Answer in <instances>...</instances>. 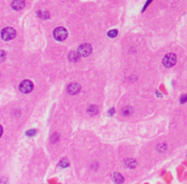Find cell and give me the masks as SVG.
Instances as JSON below:
<instances>
[{
    "label": "cell",
    "mask_w": 187,
    "mask_h": 184,
    "mask_svg": "<svg viewBox=\"0 0 187 184\" xmlns=\"http://www.w3.org/2000/svg\"><path fill=\"white\" fill-rule=\"evenodd\" d=\"M16 35H17L16 31L10 27L5 28L1 32V37L4 40H11L16 37Z\"/></svg>",
    "instance_id": "6da1fadb"
},
{
    "label": "cell",
    "mask_w": 187,
    "mask_h": 184,
    "mask_svg": "<svg viewBox=\"0 0 187 184\" xmlns=\"http://www.w3.org/2000/svg\"><path fill=\"white\" fill-rule=\"evenodd\" d=\"M53 36L54 38L59 40V41H63L67 39L68 37V31L65 28L62 27H60V28H57L55 31H53Z\"/></svg>",
    "instance_id": "7a4b0ae2"
},
{
    "label": "cell",
    "mask_w": 187,
    "mask_h": 184,
    "mask_svg": "<svg viewBox=\"0 0 187 184\" xmlns=\"http://www.w3.org/2000/svg\"><path fill=\"white\" fill-rule=\"evenodd\" d=\"M176 55L173 54V53H169V54H166L164 57H163V60H162V63L165 67L167 68H170V67H173L175 65L176 63Z\"/></svg>",
    "instance_id": "3957f363"
},
{
    "label": "cell",
    "mask_w": 187,
    "mask_h": 184,
    "mask_svg": "<svg viewBox=\"0 0 187 184\" xmlns=\"http://www.w3.org/2000/svg\"><path fill=\"white\" fill-rule=\"evenodd\" d=\"M92 48L91 44H89V43H83V44H81V45L79 47V49H78L79 54H80V56H82V57H87V56H89V55L92 53Z\"/></svg>",
    "instance_id": "277c9868"
},
{
    "label": "cell",
    "mask_w": 187,
    "mask_h": 184,
    "mask_svg": "<svg viewBox=\"0 0 187 184\" xmlns=\"http://www.w3.org/2000/svg\"><path fill=\"white\" fill-rule=\"evenodd\" d=\"M34 84L31 81L29 80H24L20 84H19V91L24 93H29L33 90Z\"/></svg>",
    "instance_id": "5b68a950"
},
{
    "label": "cell",
    "mask_w": 187,
    "mask_h": 184,
    "mask_svg": "<svg viewBox=\"0 0 187 184\" xmlns=\"http://www.w3.org/2000/svg\"><path fill=\"white\" fill-rule=\"evenodd\" d=\"M25 0H13V2L11 3V6L13 9L15 10H21L25 7Z\"/></svg>",
    "instance_id": "8992f818"
},
{
    "label": "cell",
    "mask_w": 187,
    "mask_h": 184,
    "mask_svg": "<svg viewBox=\"0 0 187 184\" xmlns=\"http://www.w3.org/2000/svg\"><path fill=\"white\" fill-rule=\"evenodd\" d=\"M80 91V86L78 84H70L68 86V92L70 94H77Z\"/></svg>",
    "instance_id": "52a82bcc"
},
{
    "label": "cell",
    "mask_w": 187,
    "mask_h": 184,
    "mask_svg": "<svg viewBox=\"0 0 187 184\" xmlns=\"http://www.w3.org/2000/svg\"><path fill=\"white\" fill-rule=\"evenodd\" d=\"M113 182H117V183H122L124 182V179L120 173H114L113 174Z\"/></svg>",
    "instance_id": "ba28073f"
},
{
    "label": "cell",
    "mask_w": 187,
    "mask_h": 184,
    "mask_svg": "<svg viewBox=\"0 0 187 184\" xmlns=\"http://www.w3.org/2000/svg\"><path fill=\"white\" fill-rule=\"evenodd\" d=\"M37 16L39 17V18H44V19H48V18H49V13L48 12V11H45V10H40V11H38L37 13Z\"/></svg>",
    "instance_id": "9c48e42d"
},
{
    "label": "cell",
    "mask_w": 187,
    "mask_h": 184,
    "mask_svg": "<svg viewBox=\"0 0 187 184\" xmlns=\"http://www.w3.org/2000/svg\"><path fill=\"white\" fill-rule=\"evenodd\" d=\"M88 113L91 115V116H95L99 113V108L98 106L96 105H92L88 108Z\"/></svg>",
    "instance_id": "30bf717a"
},
{
    "label": "cell",
    "mask_w": 187,
    "mask_h": 184,
    "mask_svg": "<svg viewBox=\"0 0 187 184\" xmlns=\"http://www.w3.org/2000/svg\"><path fill=\"white\" fill-rule=\"evenodd\" d=\"M125 166L128 169H133L136 166V161L134 159H127L125 161Z\"/></svg>",
    "instance_id": "8fae6325"
},
{
    "label": "cell",
    "mask_w": 187,
    "mask_h": 184,
    "mask_svg": "<svg viewBox=\"0 0 187 184\" xmlns=\"http://www.w3.org/2000/svg\"><path fill=\"white\" fill-rule=\"evenodd\" d=\"M80 54H79V52L78 53H76V52H73V51H71L70 53H69V55H68V59L70 60V61H78V59L80 58Z\"/></svg>",
    "instance_id": "7c38bea8"
},
{
    "label": "cell",
    "mask_w": 187,
    "mask_h": 184,
    "mask_svg": "<svg viewBox=\"0 0 187 184\" xmlns=\"http://www.w3.org/2000/svg\"><path fill=\"white\" fill-rule=\"evenodd\" d=\"M117 35H118V31L117 30H112V31L108 32V36L110 38H115V37H117Z\"/></svg>",
    "instance_id": "4fadbf2b"
},
{
    "label": "cell",
    "mask_w": 187,
    "mask_h": 184,
    "mask_svg": "<svg viewBox=\"0 0 187 184\" xmlns=\"http://www.w3.org/2000/svg\"><path fill=\"white\" fill-rule=\"evenodd\" d=\"M131 113H132V109L130 108V107H125V108L123 109V114L124 116H129V115L131 114Z\"/></svg>",
    "instance_id": "5bb4252c"
},
{
    "label": "cell",
    "mask_w": 187,
    "mask_h": 184,
    "mask_svg": "<svg viewBox=\"0 0 187 184\" xmlns=\"http://www.w3.org/2000/svg\"><path fill=\"white\" fill-rule=\"evenodd\" d=\"M60 167H61V168H66V167H68V165H69V163H68V161L67 160V159H62L60 162Z\"/></svg>",
    "instance_id": "9a60e30c"
},
{
    "label": "cell",
    "mask_w": 187,
    "mask_h": 184,
    "mask_svg": "<svg viewBox=\"0 0 187 184\" xmlns=\"http://www.w3.org/2000/svg\"><path fill=\"white\" fill-rule=\"evenodd\" d=\"M36 133H37V131H36L35 129H31V130H29V131L27 132V136H29V137H31V136H35V135H36Z\"/></svg>",
    "instance_id": "2e32d148"
},
{
    "label": "cell",
    "mask_w": 187,
    "mask_h": 184,
    "mask_svg": "<svg viewBox=\"0 0 187 184\" xmlns=\"http://www.w3.org/2000/svg\"><path fill=\"white\" fill-rule=\"evenodd\" d=\"M180 102H181L182 104H185V102H187V94H185V95H183V96L181 97Z\"/></svg>",
    "instance_id": "e0dca14e"
},
{
    "label": "cell",
    "mask_w": 187,
    "mask_h": 184,
    "mask_svg": "<svg viewBox=\"0 0 187 184\" xmlns=\"http://www.w3.org/2000/svg\"><path fill=\"white\" fill-rule=\"evenodd\" d=\"M1 54H2L1 59H2V61H4V59H5V52H4V51H1Z\"/></svg>",
    "instance_id": "ac0fdd59"
}]
</instances>
